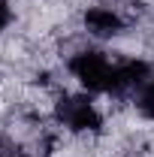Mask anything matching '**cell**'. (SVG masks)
Listing matches in <instances>:
<instances>
[{
	"label": "cell",
	"instance_id": "cell-1",
	"mask_svg": "<svg viewBox=\"0 0 154 157\" xmlns=\"http://www.w3.org/2000/svg\"><path fill=\"white\" fill-rule=\"evenodd\" d=\"M73 76L88 88V91H115V73L118 63H109L103 52H82L70 60Z\"/></svg>",
	"mask_w": 154,
	"mask_h": 157
},
{
	"label": "cell",
	"instance_id": "cell-2",
	"mask_svg": "<svg viewBox=\"0 0 154 157\" xmlns=\"http://www.w3.org/2000/svg\"><path fill=\"white\" fill-rule=\"evenodd\" d=\"M58 121L64 127L76 130V133H85V130H100V112L94 109V103L88 97H64L58 103Z\"/></svg>",
	"mask_w": 154,
	"mask_h": 157
},
{
	"label": "cell",
	"instance_id": "cell-3",
	"mask_svg": "<svg viewBox=\"0 0 154 157\" xmlns=\"http://www.w3.org/2000/svg\"><path fill=\"white\" fill-rule=\"evenodd\" d=\"M85 27H88L94 36H115V33H121L124 21H121V15H118L115 9L94 6V9L85 12Z\"/></svg>",
	"mask_w": 154,
	"mask_h": 157
},
{
	"label": "cell",
	"instance_id": "cell-4",
	"mask_svg": "<svg viewBox=\"0 0 154 157\" xmlns=\"http://www.w3.org/2000/svg\"><path fill=\"white\" fill-rule=\"evenodd\" d=\"M136 106L145 118H154V78H148L142 88H139V97H136Z\"/></svg>",
	"mask_w": 154,
	"mask_h": 157
},
{
	"label": "cell",
	"instance_id": "cell-5",
	"mask_svg": "<svg viewBox=\"0 0 154 157\" xmlns=\"http://www.w3.org/2000/svg\"><path fill=\"white\" fill-rule=\"evenodd\" d=\"M0 157H24V151H21L15 142L3 139V142H0Z\"/></svg>",
	"mask_w": 154,
	"mask_h": 157
},
{
	"label": "cell",
	"instance_id": "cell-6",
	"mask_svg": "<svg viewBox=\"0 0 154 157\" xmlns=\"http://www.w3.org/2000/svg\"><path fill=\"white\" fill-rule=\"evenodd\" d=\"M9 18H12V12H9V3H6V0H0V30L9 24Z\"/></svg>",
	"mask_w": 154,
	"mask_h": 157
}]
</instances>
